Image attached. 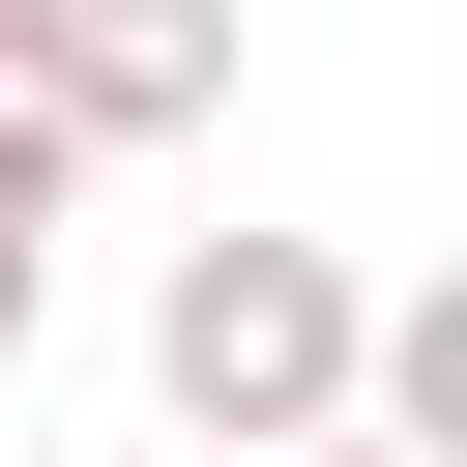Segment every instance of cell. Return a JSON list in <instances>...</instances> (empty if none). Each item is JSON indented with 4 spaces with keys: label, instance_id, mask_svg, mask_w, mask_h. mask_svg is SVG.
<instances>
[{
    "label": "cell",
    "instance_id": "1",
    "mask_svg": "<svg viewBox=\"0 0 467 467\" xmlns=\"http://www.w3.org/2000/svg\"><path fill=\"white\" fill-rule=\"evenodd\" d=\"M350 379H379V292L321 234H175V292H146L175 467H292V438H350Z\"/></svg>",
    "mask_w": 467,
    "mask_h": 467
},
{
    "label": "cell",
    "instance_id": "6",
    "mask_svg": "<svg viewBox=\"0 0 467 467\" xmlns=\"http://www.w3.org/2000/svg\"><path fill=\"white\" fill-rule=\"evenodd\" d=\"M292 467H379V438H292Z\"/></svg>",
    "mask_w": 467,
    "mask_h": 467
},
{
    "label": "cell",
    "instance_id": "3",
    "mask_svg": "<svg viewBox=\"0 0 467 467\" xmlns=\"http://www.w3.org/2000/svg\"><path fill=\"white\" fill-rule=\"evenodd\" d=\"M350 438H379V467H467V263H409V292H379V379H350Z\"/></svg>",
    "mask_w": 467,
    "mask_h": 467
},
{
    "label": "cell",
    "instance_id": "4",
    "mask_svg": "<svg viewBox=\"0 0 467 467\" xmlns=\"http://www.w3.org/2000/svg\"><path fill=\"white\" fill-rule=\"evenodd\" d=\"M58 204H88V146L0 117V379H29V321H58Z\"/></svg>",
    "mask_w": 467,
    "mask_h": 467
},
{
    "label": "cell",
    "instance_id": "2",
    "mask_svg": "<svg viewBox=\"0 0 467 467\" xmlns=\"http://www.w3.org/2000/svg\"><path fill=\"white\" fill-rule=\"evenodd\" d=\"M29 117H58L88 175H117V146H204V117H234V0H58V29H29Z\"/></svg>",
    "mask_w": 467,
    "mask_h": 467
},
{
    "label": "cell",
    "instance_id": "5",
    "mask_svg": "<svg viewBox=\"0 0 467 467\" xmlns=\"http://www.w3.org/2000/svg\"><path fill=\"white\" fill-rule=\"evenodd\" d=\"M29 29H58V0H0V117H29Z\"/></svg>",
    "mask_w": 467,
    "mask_h": 467
}]
</instances>
